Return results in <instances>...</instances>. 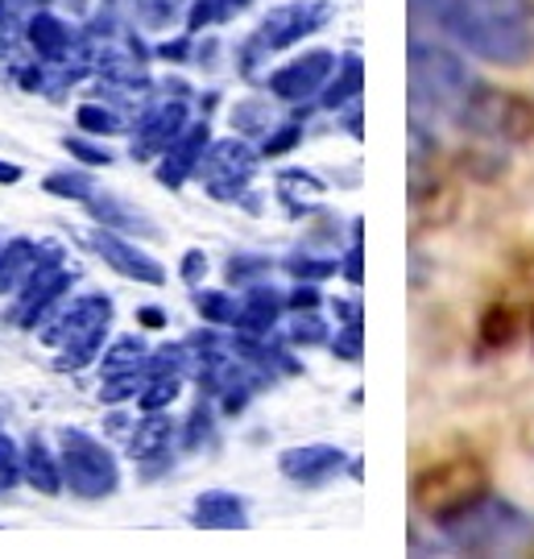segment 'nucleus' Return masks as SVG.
<instances>
[{"mask_svg": "<svg viewBox=\"0 0 534 559\" xmlns=\"http://www.w3.org/2000/svg\"><path fill=\"white\" fill-rule=\"evenodd\" d=\"M485 489V477L473 460H452V464H439L427 477L415 480V498L423 510H431V519H443L448 510L464 506V501Z\"/></svg>", "mask_w": 534, "mask_h": 559, "instance_id": "20e7f679", "label": "nucleus"}, {"mask_svg": "<svg viewBox=\"0 0 534 559\" xmlns=\"http://www.w3.org/2000/svg\"><path fill=\"white\" fill-rule=\"evenodd\" d=\"M356 96H360V62L348 55V62L336 71V80L328 83V104H332V108H340V104L356 100Z\"/></svg>", "mask_w": 534, "mask_h": 559, "instance_id": "9b49d317", "label": "nucleus"}, {"mask_svg": "<svg viewBox=\"0 0 534 559\" xmlns=\"http://www.w3.org/2000/svg\"><path fill=\"white\" fill-rule=\"evenodd\" d=\"M480 87L485 83H476V75L464 67V59H455L452 50L427 46V41L411 46V92H415L418 112L448 117L460 124Z\"/></svg>", "mask_w": 534, "mask_h": 559, "instance_id": "7ed1b4c3", "label": "nucleus"}, {"mask_svg": "<svg viewBox=\"0 0 534 559\" xmlns=\"http://www.w3.org/2000/svg\"><path fill=\"white\" fill-rule=\"evenodd\" d=\"M0 179H4V182H17L21 170H17V166H0Z\"/></svg>", "mask_w": 534, "mask_h": 559, "instance_id": "dca6fc26", "label": "nucleus"}, {"mask_svg": "<svg viewBox=\"0 0 534 559\" xmlns=\"http://www.w3.org/2000/svg\"><path fill=\"white\" fill-rule=\"evenodd\" d=\"M99 253L117 265L120 274H129V278H145V282H158L162 278V270L158 265H150V261H141V253H133L129 245H120V240L112 237H99Z\"/></svg>", "mask_w": 534, "mask_h": 559, "instance_id": "1a4fd4ad", "label": "nucleus"}, {"mask_svg": "<svg viewBox=\"0 0 534 559\" xmlns=\"http://www.w3.org/2000/svg\"><path fill=\"white\" fill-rule=\"evenodd\" d=\"M80 124L92 129V133H112V129H117L112 112H99V108H80Z\"/></svg>", "mask_w": 534, "mask_h": 559, "instance_id": "ddd939ff", "label": "nucleus"}, {"mask_svg": "<svg viewBox=\"0 0 534 559\" xmlns=\"http://www.w3.org/2000/svg\"><path fill=\"white\" fill-rule=\"evenodd\" d=\"M319 21H328L323 4H290V9H277L274 17L265 21V41L270 46H290L302 34L319 29Z\"/></svg>", "mask_w": 534, "mask_h": 559, "instance_id": "6e6552de", "label": "nucleus"}, {"mask_svg": "<svg viewBox=\"0 0 534 559\" xmlns=\"http://www.w3.org/2000/svg\"><path fill=\"white\" fill-rule=\"evenodd\" d=\"M29 480H34V485H41V493H59V473H55V464L46 460V452H41V448H34V452H29Z\"/></svg>", "mask_w": 534, "mask_h": 559, "instance_id": "f8f14e48", "label": "nucleus"}, {"mask_svg": "<svg viewBox=\"0 0 534 559\" xmlns=\"http://www.w3.org/2000/svg\"><path fill=\"white\" fill-rule=\"evenodd\" d=\"M340 464H344V452L340 448H295V452H286L282 456V473L290 480H302V485H319V480H328L332 473H340Z\"/></svg>", "mask_w": 534, "mask_h": 559, "instance_id": "0eeeda50", "label": "nucleus"}, {"mask_svg": "<svg viewBox=\"0 0 534 559\" xmlns=\"http://www.w3.org/2000/svg\"><path fill=\"white\" fill-rule=\"evenodd\" d=\"M62 443H67L62 468H67V477L75 485V493L96 498V493H108V489L117 485V473H112V464H108V452H99L87 436H71V431H67Z\"/></svg>", "mask_w": 534, "mask_h": 559, "instance_id": "39448f33", "label": "nucleus"}, {"mask_svg": "<svg viewBox=\"0 0 534 559\" xmlns=\"http://www.w3.org/2000/svg\"><path fill=\"white\" fill-rule=\"evenodd\" d=\"M336 71V59L328 55V50H316V55H307L302 62H290L286 71H277L274 75V92L282 100H298V96H311L319 92L328 75Z\"/></svg>", "mask_w": 534, "mask_h": 559, "instance_id": "423d86ee", "label": "nucleus"}, {"mask_svg": "<svg viewBox=\"0 0 534 559\" xmlns=\"http://www.w3.org/2000/svg\"><path fill=\"white\" fill-rule=\"evenodd\" d=\"M199 522L203 526H240V506L228 493H207L199 501Z\"/></svg>", "mask_w": 534, "mask_h": 559, "instance_id": "9d476101", "label": "nucleus"}, {"mask_svg": "<svg viewBox=\"0 0 534 559\" xmlns=\"http://www.w3.org/2000/svg\"><path fill=\"white\" fill-rule=\"evenodd\" d=\"M67 150L83 154V162H112L108 158V150H92V145H80V141H67Z\"/></svg>", "mask_w": 534, "mask_h": 559, "instance_id": "2eb2a0df", "label": "nucleus"}, {"mask_svg": "<svg viewBox=\"0 0 534 559\" xmlns=\"http://www.w3.org/2000/svg\"><path fill=\"white\" fill-rule=\"evenodd\" d=\"M415 9L473 59L497 67L534 59V0H415Z\"/></svg>", "mask_w": 534, "mask_h": 559, "instance_id": "f257e3e1", "label": "nucleus"}, {"mask_svg": "<svg viewBox=\"0 0 534 559\" xmlns=\"http://www.w3.org/2000/svg\"><path fill=\"white\" fill-rule=\"evenodd\" d=\"M443 526V535L452 539V547L473 551V556H494V551H514L531 539L534 522L531 514H522L514 501L497 498L489 489H480L464 506L448 510L443 519H436Z\"/></svg>", "mask_w": 534, "mask_h": 559, "instance_id": "f03ea898", "label": "nucleus"}, {"mask_svg": "<svg viewBox=\"0 0 534 559\" xmlns=\"http://www.w3.org/2000/svg\"><path fill=\"white\" fill-rule=\"evenodd\" d=\"M46 187H50L55 195H87V191H92L83 179H67V175H62V179H50Z\"/></svg>", "mask_w": 534, "mask_h": 559, "instance_id": "4468645a", "label": "nucleus"}]
</instances>
